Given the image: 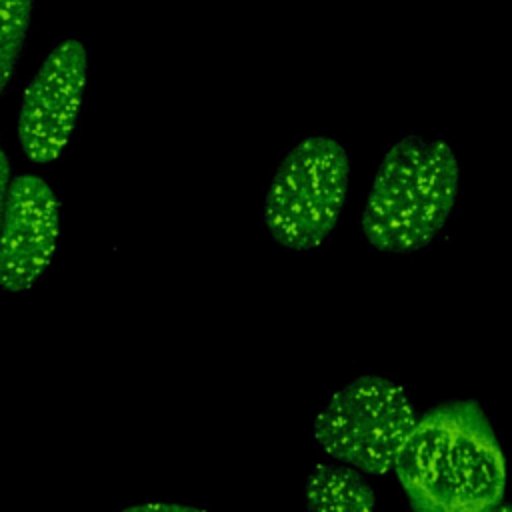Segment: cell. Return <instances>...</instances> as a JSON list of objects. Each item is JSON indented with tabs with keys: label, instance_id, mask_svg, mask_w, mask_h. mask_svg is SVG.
I'll return each mask as SVG.
<instances>
[{
	"label": "cell",
	"instance_id": "1",
	"mask_svg": "<svg viewBox=\"0 0 512 512\" xmlns=\"http://www.w3.org/2000/svg\"><path fill=\"white\" fill-rule=\"evenodd\" d=\"M394 472L410 508L422 512L490 510L506 490V458L476 400L426 410L404 440Z\"/></svg>",
	"mask_w": 512,
	"mask_h": 512
},
{
	"label": "cell",
	"instance_id": "2",
	"mask_svg": "<svg viewBox=\"0 0 512 512\" xmlns=\"http://www.w3.org/2000/svg\"><path fill=\"white\" fill-rule=\"evenodd\" d=\"M460 168L454 148L440 138L406 134L394 142L372 180L362 232L382 252L424 248L446 224L458 196Z\"/></svg>",
	"mask_w": 512,
	"mask_h": 512
},
{
	"label": "cell",
	"instance_id": "3",
	"mask_svg": "<svg viewBox=\"0 0 512 512\" xmlns=\"http://www.w3.org/2000/svg\"><path fill=\"white\" fill-rule=\"evenodd\" d=\"M350 160L330 136L300 140L280 162L264 200V224L274 244L314 250L336 228L346 206Z\"/></svg>",
	"mask_w": 512,
	"mask_h": 512
},
{
	"label": "cell",
	"instance_id": "4",
	"mask_svg": "<svg viewBox=\"0 0 512 512\" xmlns=\"http://www.w3.org/2000/svg\"><path fill=\"white\" fill-rule=\"evenodd\" d=\"M416 420V408L400 384L360 374L338 388L316 414L312 436L334 460L364 474H386L394 470Z\"/></svg>",
	"mask_w": 512,
	"mask_h": 512
},
{
	"label": "cell",
	"instance_id": "5",
	"mask_svg": "<svg viewBox=\"0 0 512 512\" xmlns=\"http://www.w3.org/2000/svg\"><path fill=\"white\" fill-rule=\"evenodd\" d=\"M86 76L88 54L76 38L56 44L42 60L18 114V138L28 160L46 164L62 154L78 120Z\"/></svg>",
	"mask_w": 512,
	"mask_h": 512
},
{
	"label": "cell",
	"instance_id": "6",
	"mask_svg": "<svg viewBox=\"0 0 512 512\" xmlns=\"http://www.w3.org/2000/svg\"><path fill=\"white\" fill-rule=\"evenodd\" d=\"M58 198L36 174L10 182L0 222V288L28 290L48 268L60 224Z\"/></svg>",
	"mask_w": 512,
	"mask_h": 512
},
{
	"label": "cell",
	"instance_id": "7",
	"mask_svg": "<svg viewBox=\"0 0 512 512\" xmlns=\"http://www.w3.org/2000/svg\"><path fill=\"white\" fill-rule=\"evenodd\" d=\"M304 504L316 512H366L378 504L364 472L350 464H318L304 484Z\"/></svg>",
	"mask_w": 512,
	"mask_h": 512
},
{
	"label": "cell",
	"instance_id": "8",
	"mask_svg": "<svg viewBox=\"0 0 512 512\" xmlns=\"http://www.w3.org/2000/svg\"><path fill=\"white\" fill-rule=\"evenodd\" d=\"M32 10L34 0H0V94L16 70Z\"/></svg>",
	"mask_w": 512,
	"mask_h": 512
},
{
	"label": "cell",
	"instance_id": "9",
	"mask_svg": "<svg viewBox=\"0 0 512 512\" xmlns=\"http://www.w3.org/2000/svg\"><path fill=\"white\" fill-rule=\"evenodd\" d=\"M8 188H10V160L4 152V148L0 146V222H2L4 206H6Z\"/></svg>",
	"mask_w": 512,
	"mask_h": 512
},
{
	"label": "cell",
	"instance_id": "10",
	"mask_svg": "<svg viewBox=\"0 0 512 512\" xmlns=\"http://www.w3.org/2000/svg\"><path fill=\"white\" fill-rule=\"evenodd\" d=\"M132 510H192V508L180 506V504H140V506H134Z\"/></svg>",
	"mask_w": 512,
	"mask_h": 512
}]
</instances>
